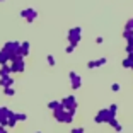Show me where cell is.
<instances>
[{
	"mask_svg": "<svg viewBox=\"0 0 133 133\" xmlns=\"http://www.w3.org/2000/svg\"><path fill=\"white\" fill-rule=\"evenodd\" d=\"M4 50L9 53L10 60L14 58V56H21V43L19 41H7V43L4 44Z\"/></svg>",
	"mask_w": 133,
	"mask_h": 133,
	"instance_id": "obj_1",
	"label": "cell"
},
{
	"mask_svg": "<svg viewBox=\"0 0 133 133\" xmlns=\"http://www.w3.org/2000/svg\"><path fill=\"white\" fill-rule=\"evenodd\" d=\"M80 36H82V28H70L66 32V38H68V43L74 44L77 48V44L80 43Z\"/></svg>",
	"mask_w": 133,
	"mask_h": 133,
	"instance_id": "obj_2",
	"label": "cell"
},
{
	"mask_svg": "<svg viewBox=\"0 0 133 133\" xmlns=\"http://www.w3.org/2000/svg\"><path fill=\"white\" fill-rule=\"evenodd\" d=\"M10 72L14 74H21V72H24V68H26V63H24V58L22 56H14V58L10 60Z\"/></svg>",
	"mask_w": 133,
	"mask_h": 133,
	"instance_id": "obj_3",
	"label": "cell"
},
{
	"mask_svg": "<svg viewBox=\"0 0 133 133\" xmlns=\"http://www.w3.org/2000/svg\"><path fill=\"white\" fill-rule=\"evenodd\" d=\"M60 102H62V106L65 108L66 111H74V113L77 111V99H75V96H74V94L66 96V97H65V99H62Z\"/></svg>",
	"mask_w": 133,
	"mask_h": 133,
	"instance_id": "obj_4",
	"label": "cell"
},
{
	"mask_svg": "<svg viewBox=\"0 0 133 133\" xmlns=\"http://www.w3.org/2000/svg\"><path fill=\"white\" fill-rule=\"evenodd\" d=\"M111 118H116V116H114V114H111L108 108H104V109H101V111H97V113H96L94 121H96V123H104V121L108 123Z\"/></svg>",
	"mask_w": 133,
	"mask_h": 133,
	"instance_id": "obj_5",
	"label": "cell"
},
{
	"mask_svg": "<svg viewBox=\"0 0 133 133\" xmlns=\"http://www.w3.org/2000/svg\"><path fill=\"white\" fill-rule=\"evenodd\" d=\"M21 17H24V19L31 24V22H34V21H36V17H38V12H36V9L28 7V9H24V10L21 12Z\"/></svg>",
	"mask_w": 133,
	"mask_h": 133,
	"instance_id": "obj_6",
	"label": "cell"
},
{
	"mask_svg": "<svg viewBox=\"0 0 133 133\" xmlns=\"http://www.w3.org/2000/svg\"><path fill=\"white\" fill-rule=\"evenodd\" d=\"M68 78H70V85L74 90L80 89V85H82V78H80V75L77 74V72H70L68 74Z\"/></svg>",
	"mask_w": 133,
	"mask_h": 133,
	"instance_id": "obj_7",
	"label": "cell"
},
{
	"mask_svg": "<svg viewBox=\"0 0 133 133\" xmlns=\"http://www.w3.org/2000/svg\"><path fill=\"white\" fill-rule=\"evenodd\" d=\"M12 111L9 109V108H5V106H0V125L5 126L9 123V116H10Z\"/></svg>",
	"mask_w": 133,
	"mask_h": 133,
	"instance_id": "obj_8",
	"label": "cell"
},
{
	"mask_svg": "<svg viewBox=\"0 0 133 133\" xmlns=\"http://www.w3.org/2000/svg\"><path fill=\"white\" fill-rule=\"evenodd\" d=\"M106 63H108V58H106V56H101V58H97V60H90V62H87V68H89V70L99 68V66L106 65Z\"/></svg>",
	"mask_w": 133,
	"mask_h": 133,
	"instance_id": "obj_9",
	"label": "cell"
},
{
	"mask_svg": "<svg viewBox=\"0 0 133 133\" xmlns=\"http://www.w3.org/2000/svg\"><path fill=\"white\" fill-rule=\"evenodd\" d=\"M14 85V78L10 77V75H7V77H0V87H12Z\"/></svg>",
	"mask_w": 133,
	"mask_h": 133,
	"instance_id": "obj_10",
	"label": "cell"
},
{
	"mask_svg": "<svg viewBox=\"0 0 133 133\" xmlns=\"http://www.w3.org/2000/svg\"><path fill=\"white\" fill-rule=\"evenodd\" d=\"M29 50H31L29 41H22V43H21V56H22V58H26V56L29 55Z\"/></svg>",
	"mask_w": 133,
	"mask_h": 133,
	"instance_id": "obj_11",
	"label": "cell"
},
{
	"mask_svg": "<svg viewBox=\"0 0 133 133\" xmlns=\"http://www.w3.org/2000/svg\"><path fill=\"white\" fill-rule=\"evenodd\" d=\"M10 63V56H9V53L2 48L0 50V65H9Z\"/></svg>",
	"mask_w": 133,
	"mask_h": 133,
	"instance_id": "obj_12",
	"label": "cell"
},
{
	"mask_svg": "<svg viewBox=\"0 0 133 133\" xmlns=\"http://www.w3.org/2000/svg\"><path fill=\"white\" fill-rule=\"evenodd\" d=\"M10 65H2L0 66V77H7V75H10Z\"/></svg>",
	"mask_w": 133,
	"mask_h": 133,
	"instance_id": "obj_13",
	"label": "cell"
},
{
	"mask_svg": "<svg viewBox=\"0 0 133 133\" xmlns=\"http://www.w3.org/2000/svg\"><path fill=\"white\" fill-rule=\"evenodd\" d=\"M108 123H109L111 126H114V128H116V131H121V130H123V126L119 125V123H118V119H116V118H111V119H109Z\"/></svg>",
	"mask_w": 133,
	"mask_h": 133,
	"instance_id": "obj_14",
	"label": "cell"
},
{
	"mask_svg": "<svg viewBox=\"0 0 133 133\" xmlns=\"http://www.w3.org/2000/svg\"><path fill=\"white\" fill-rule=\"evenodd\" d=\"M121 65H123V68H131V66H133V58L126 56V58L121 62Z\"/></svg>",
	"mask_w": 133,
	"mask_h": 133,
	"instance_id": "obj_15",
	"label": "cell"
},
{
	"mask_svg": "<svg viewBox=\"0 0 133 133\" xmlns=\"http://www.w3.org/2000/svg\"><path fill=\"white\" fill-rule=\"evenodd\" d=\"M123 38H125L126 41L130 43V41L133 39V31H130V29H125V31H123Z\"/></svg>",
	"mask_w": 133,
	"mask_h": 133,
	"instance_id": "obj_16",
	"label": "cell"
},
{
	"mask_svg": "<svg viewBox=\"0 0 133 133\" xmlns=\"http://www.w3.org/2000/svg\"><path fill=\"white\" fill-rule=\"evenodd\" d=\"M4 94L9 96V97H12V96H16V90H14V87H5V89H4Z\"/></svg>",
	"mask_w": 133,
	"mask_h": 133,
	"instance_id": "obj_17",
	"label": "cell"
},
{
	"mask_svg": "<svg viewBox=\"0 0 133 133\" xmlns=\"http://www.w3.org/2000/svg\"><path fill=\"white\" fill-rule=\"evenodd\" d=\"M14 118H16V121H24V119H28V116L24 113H14Z\"/></svg>",
	"mask_w": 133,
	"mask_h": 133,
	"instance_id": "obj_18",
	"label": "cell"
},
{
	"mask_svg": "<svg viewBox=\"0 0 133 133\" xmlns=\"http://www.w3.org/2000/svg\"><path fill=\"white\" fill-rule=\"evenodd\" d=\"M46 60H48V65H50V66H56V60H55V56H53V55H48Z\"/></svg>",
	"mask_w": 133,
	"mask_h": 133,
	"instance_id": "obj_19",
	"label": "cell"
},
{
	"mask_svg": "<svg viewBox=\"0 0 133 133\" xmlns=\"http://www.w3.org/2000/svg\"><path fill=\"white\" fill-rule=\"evenodd\" d=\"M108 109H109V113H111V114H114V116H116V113H118V104H114V102H113V104H111Z\"/></svg>",
	"mask_w": 133,
	"mask_h": 133,
	"instance_id": "obj_20",
	"label": "cell"
},
{
	"mask_svg": "<svg viewBox=\"0 0 133 133\" xmlns=\"http://www.w3.org/2000/svg\"><path fill=\"white\" fill-rule=\"evenodd\" d=\"M58 106H60V101H51L50 104H48V108H50V109L53 111V109H56V108H58Z\"/></svg>",
	"mask_w": 133,
	"mask_h": 133,
	"instance_id": "obj_21",
	"label": "cell"
},
{
	"mask_svg": "<svg viewBox=\"0 0 133 133\" xmlns=\"http://www.w3.org/2000/svg\"><path fill=\"white\" fill-rule=\"evenodd\" d=\"M125 29H130V31H133V17H131V19H128V21H126V24H125Z\"/></svg>",
	"mask_w": 133,
	"mask_h": 133,
	"instance_id": "obj_22",
	"label": "cell"
},
{
	"mask_svg": "<svg viewBox=\"0 0 133 133\" xmlns=\"http://www.w3.org/2000/svg\"><path fill=\"white\" fill-rule=\"evenodd\" d=\"M119 89H121V85H119V84H111V90H113V92H119Z\"/></svg>",
	"mask_w": 133,
	"mask_h": 133,
	"instance_id": "obj_23",
	"label": "cell"
},
{
	"mask_svg": "<svg viewBox=\"0 0 133 133\" xmlns=\"http://www.w3.org/2000/svg\"><path fill=\"white\" fill-rule=\"evenodd\" d=\"M65 51H66V53H68V55H72V53H74V51H75V46H74V44H68Z\"/></svg>",
	"mask_w": 133,
	"mask_h": 133,
	"instance_id": "obj_24",
	"label": "cell"
},
{
	"mask_svg": "<svg viewBox=\"0 0 133 133\" xmlns=\"http://www.w3.org/2000/svg\"><path fill=\"white\" fill-rule=\"evenodd\" d=\"M72 133H84V128H74Z\"/></svg>",
	"mask_w": 133,
	"mask_h": 133,
	"instance_id": "obj_25",
	"label": "cell"
},
{
	"mask_svg": "<svg viewBox=\"0 0 133 133\" xmlns=\"http://www.w3.org/2000/svg\"><path fill=\"white\" fill-rule=\"evenodd\" d=\"M102 41H104V38H102V36H97V38H96V43H97V44H101Z\"/></svg>",
	"mask_w": 133,
	"mask_h": 133,
	"instance_id": "obj_26",
	"label": "cell"
},
{
	"mask_svg": "<svg viewBox=\"0 0 133 133\" xmlns=\"http://www.w3.org/2000/svg\"><path fill=\"white\" fill-rule=\"evenodd\" d=\"M0 133H7V130H5V126L0 125Z\"/></svg>",
	"mask_w": 133,
	"mask_h": 133,
	"instance_id": "obj_27",
	"label": "cell"
},
{
	"mask_svg": "<svg viewBox=\"0 0 133 133\" xmlns=\"http://www.w3.org/2000/svg\"><path fill=\"white\" fill-rule=\"evenodd\" d=\"M36 133H41V131H36Z\"/></svg>",
	"mask_w": 133,
	"mask_h": 133,
	"instance_id": "obj_28",
	"label": "cell"
},
{
	"mask_svg": "<svg viewBox=\"0 0 133 133\" xmlns=\"http://www.w3.org/2000/svg\"><path fill=\"white\" fill-rule=\"evenodd\" d=\"M0 2H4V0H0Z\"/></svg>",
	"mask_w": 133,
	"mask_h": 133,
	"instance_id": "obj_29",
	"label": "cell"
},
{
	"mask_svg": "<svg viewBox=\"0 0 133 133\" xmlns=\"http://www.w3.org/2000/svg\"><path fill=\"white\" fill-rule=\"evenodd\" d=\"M131 70H133V66H131Z\"/></svg>",
	"mask_w": 133,
	"mask_h": 133,
	"instance_id": "obj_30",
	"label": "cell"
}]
</instances>
